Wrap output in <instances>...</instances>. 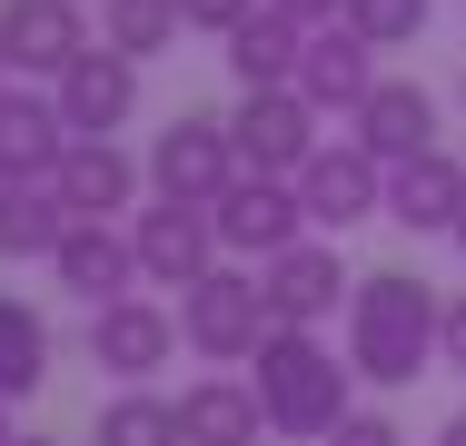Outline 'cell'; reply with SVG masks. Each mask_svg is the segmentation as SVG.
I'll return each mask as SVG.
<instances>
[{
  "label": "cell",
  "instance_id": "4",
  "mask_svg": "<svg viewBox=\"0 0 466 446\" xmlns=\"http://www.w3.org/2000/svg\"><path fill=\"white\" fill-rule=\"evenodd\" d=\"M298 208H308L318 238H348V228L387 218V159H368L358 139H318V159L298 169Z\"/></svg>",
  "mask_w": 466,
  "mask_h": 446
},
{
  "label": "cell",
  "instance_id": "1",
  "mask_svg": "<svg viewBox=\"0 0 466 446\" xmlns=\"http://www.w3.org/2000/svg\"><path fill=\"white\" fill-rule=\"evenodd\" d=\"M437 318H447V298L417 268H368L358 298H348V367H358V387H387V397L417 387L437 367Z\"/></svg>",
  "mask_w": 466,
  "mask_h": 446
},
{
  "label": "cell",
  "instance_id": "33",
  "mask_svg": "<svg viewBox=\"0 0 466 446\" xmlns=\"http://www.w3.org/2000/svg\"><path fill=\"white\" fill-rule=\"evenodd\" d=\"M20 446H60V437H20Z\"/></svg>",
  "mask_w": 466,
  "mask_h": 446
},
{
  "label": "cell",
  "instance_id": "16",
  "mask_svg": "<svg viewBox=\"0 0 466 446\" xmlns=\"http://www.w3.org/2000/svg\"><path fill=\"white\" fill-rule=\"evenodd\" d=\"M50 188H60V208H70V218H109V228H119V208H139L149 169H139L119 139H70V159L50 169Z\"/></svg>",
  "mask_w": 466,
  "mask_h": 446
},
{
  "label": "cell",
  "instance_id": "15",
  "mask_svg": "<svg viewBox=\"0 0 466 446\" xmlns=\"http://www.w3.org/2000/svg\"><path fill=\"white\" fill-rule=\"evenodd\" d=\"M50 278H60L80 308H109V298H139V248H129V228H109V218H70L60 248H50Z\"/></svg>",
  "mask_w": 466,
  "mask_h": 446
},
{
  "label": "cell",
  "instance_id": "24",
  "mask_svg": "<svg viewBox=\"0 0 466 446\" xmlns=\"http://www.w3.org/2000/svg\"><path fill=\"white\" fill-rule=\"evenodd\" d=\"M99 446H179V397L119 387V397L99 407Z\"/></svg>",
  "mask_w": 466,
  "mask_h": 446
},
{
  "label": "cell",
  "instance_id": "32",
  "mask_svg": "<svg viewBox=\"0 0 466 446\" xmlns=\"http://www.w3.org/2000/svg\"><path fill=\"white\" fill-rule=\"evenodd\" d=\"M447 238H457V258H466V218H457V228H447Z\"/></svg>",
  "mask_w": 466,
  "mask_h": 446
},
{
  "label": "cell",
  "instance_id": "14",
  "mask_svg": "<svg viewBox=\"0 0 466 446\" xmlns=\"http://www.w3.org/2000/svg\"><path fill=\"white\" fill-rule=\"evenodd\" d=\"M70 159V119L50 89H0V188H50V169Z\"/></svg>",
  "mask_w": 466,
  "mask_h": 446
},
{
  "label": "cell",
  "instance_id": "19",
  "mask_svg": "<svg viewBox=\"0 0 466 446\" xmlns=\"http://www.w3.org/2000/svg\"><path fill=\"white\" fill-rule=\"evenodd\" d=\"M268 417H258V387L248 377H188L179 387V446H258Z\"/></svg>",
  "mask_w": 466,
  "mask_h": 446
},
{
  "label": "cell",
  "instance_id": "27",
  "mask_svg": "<svg viewBox=\"0 0 466 446\" xmlns=\"http://www.w3.org/2000/svg\"><path fill=\"white\" fill-rule=\"evenodd\" d=\"M248 10H258V0H179V20H188V30H208V40H228Z\"/></svg>",
  "mask_w": 466,
  "mask_h": 446
},
{
  "label": "cell",
  "instance_id": "3",
  "mask_svg": "<svg viewBox=\"0 0 466 446\" xmlns=\"http://www.w3.org/2000/svg\"><path fill=\"white\" fill-rule=\"evenodd\" d=\"M268 328H279V318H268L258 268H228V258H218L198 288H179V348L208 357V367H248Z\"/></svg>",
  "mask_w": 466,
  "mask_h": 446
},
{
  "label": "cell",
  "instance_id": "20",
  "mask_svg": "<svg viewBox=\"0 0 466 446\" xmlns=\"http://www.w3.org/2000/svg\"><path fill=\"white\" fill-rule=\"evenodd\" d=\"M298 60H308V30L279 10H248L228 30V80L238 89H298Z\"/></svg>",
  "mask_w": 466,
  "mask_h": 446
},
{
  "label": "cell",
  "instance_id": "23",
  "mask_svg": "<svg viewBox=\"0 0 466 446\" xmlns=\"http://www.w3.org/2000/svg\"><path fill=\"white\" fill-rule=\"evenodd\" d=\"M70 228L60 188H0V258H50Z\"/></svg>",
  "mask_w": 466,
  "mask_h": 446
},
{
  "label": "cell",
  "instance_id": "34",
  "mask_svg": "<svg viewBox=\"0 0 466 446\" xmlns=\"http://www.w3.org/2000/svg\"><path fill=\"white\" fill-rule=\"evenodd\" d=\"M0 89H10V60H0Z\"/></svg>",
  "mask_w": 466,
  "mask_h": 446
},
{
  "label": "cell",
  "instance_id": "10",
  "mask_svg": "<svg viewBox=\"0 0 466 446\" xmlns=\"http://www.w3.org/2000/svg\"><path fill=\"white\" fill-rule=\"evenodd\" d=\"M208 218H218V248L228 258H279L308 238V208H298V178H228L218 198H208Z\"/></svg>",
  "mask_w": 466,
  "mask_h": 446
},
{
  "label": "cell",
  "instance_id": "13",
  "mask_svg": "<svg viewBox=\"0 0 466 446\" xmlns=\"http://www.w3.org/2000/svg\"><path fill=\"white\" fill-rule=\"evenodd\" d=\"M457 218H466V159L447 149V139L387 169V228H407V238H447Z\"/></svg>",
  "mask_w": 466,
  "mask_h": 446
},
{
  "label": "cell",
  "instance_id": "29",
  "mask_svg": "<svg viewBox=\"0 0 466 446\" xmlns=\"http://www.w3.org/2000/svg\"><path fill=\"white\" fill-rule=\"evenodd\" d=\"M437 357L466 367V298H447V318H437Z\"/></svg>",
  "mask_w": 466,
  "mask_h": 446
},
{
  "label": "cell",
  "instance_id": "6",
  "mask_svg": "<svg viewBox=\"0 0 466 446\" xmlns=\"http://www.w3.org/2000/svg\"><path fill=\"white\" fill-rule=\"evenodd\" d=\"M258 288H268V318L279 328H328V318H348V298H358V278L338 258V238H298L279 258H258Z\"/></svg>",
  "mask_w": 466,
  "mask_h": 446
},
{
  "label": "cell",
  "instance_id": "21",
  "mask_svg": "<svg viewBox=\"0 0 466 446\" xmlns=\"http://www.w3.org/2000/svg\"><path fill=\"white\" fill-rule=\"evenodd\" d=\"M40 387H50V318L0 288V397H40Z\"/></svg>",
  "mask_w": 466,
  "mask_h": 446
},
{
  "label": "cell",
  "instance_id": "2",
  "mask_svg": "<svg viewBox=\"0 0 466 446\" xmlns=\"http://www.w3.org/2000/svg\"><path fill=\"white\" fill-rule=\"evenodd\" d=\"M248 367H258V377H248V387H258V417H268V437H288V446H328L338 417L358 407V367L328 348L318 328H268Z\"/></svg>",
  "mask_w": 466,
  "mask_h": 446
},
{
  "label": "cell",
  "instance_id": "22",
  "mask_svg": "<svg viewBox=\"0 0 466 446\" xmlns=\"http://www.w3.org/2000/svg\"><path fill=\"white\" fill-rule=\"evenodd\" d=\"M179 0H99V40H109V50H119V60H139V70H149V60H159V50H179Z\"/></svg>",
  "mask_w": 466,
  "mask_h": 446
},
{
  "label": "cell",
  "instance_id": "7",
  "mask_svg": "<svg viewBox=\"0 0 466 446\" xmlns=\"http://www.w3.org/2000/svg\"><path fill=\"white\" fill-rule=\"evenodd\" d=\"M149 198H188V208H208L228 178H238V149H228V119H208V109H179L159 139H149Z\"/></svg>",
  "mask_w": 466,
  "mask_h": 446
},
{
  "label": "cell",
  "instance_id": "5",
  "mask_svg": "<svg viewBox=\"0 0 466 446\" xmlns=\"http://www.w3.org/2000/svg\"><path fill=\"white\" fill-rule=\"evenodd\" d=\"M228 149H238V169L248 178H298L318 159V109L298 99V89H238V109H228Z\"/></svg>",
  "mask_w": 466,
  "mask_h": 446
},
{
  "label": "cell",
  "instance_id": "26",
  "mask_svg": "<svg viewBox=\"0 0 466 446\" xmlns=\"http://www.w3.org/2000/svg\"><path fill=\"white\" fill-rule=\"evenodd\" d=\"M328 446H407V427H397L387 407H348V417H338V437H328Z\"/></svg>",
  "mask_w": 466,
  "mask_h": 446
},
{
  "label": "cell",
  "instance_id": "30",
  "mask_svg": "<svg viewBox=\"0 0 466 446\" xmlns=\"http://www.w3.org/2000/svg\"><path fill=\"white\" fill-rule=\"evenodd\" d=\"M427 446H466V417H447V427H437V437H427Z\"/></svg>",
  "mask_w": 466,
  "mask_h": 446
},
{
  "label": "cell",
  "instance_id": "12",
  "mask_svg": "<svg viewBox=\"0 0 466 446\" xmlns=\"http://www.w3.org/2000/svg\"><path fill=\"white\" fill-rule=\"evenodd\" d=\"M90 50V10L80 0H0V60L10 80H60Z\"/></svg>",
  "mask_w": 466,
  "mask_h": 446
},
{
  "label": "cell",
  "instance_id": "31",
  "mask_svg": "<svg viewBox=\"0 0 466 446\" xmlns=\"http://www.w3.org/2000/svg\"><path fill=\"white\" fill-rule=\"evenodd\" d=\"M0 446H20V427H10V397H0Z\"/></svg>",
  "mask_w": 466,
  "mask_h": 446
},
{
  "label": "cell",
  "instance_id": "35",
  "mask_svg": "<svg viewBox=\"0 0 466 446\" xmlns=\"http://www.w3.org/2000/svg\"><path fill=\"white\" fill-rule=\"evenodd\" d=\"M457 99H466V70H457Z\"/></svg>",
  "mask_w": 466,
  "mask_h": 446
},
{
  "label": "cell",
  "instance_id": "11",
  "mask_svg": "<svg viewBox=\"0 0 466 446\" xmlns=\"http://www.w3.org/2000/svg\"><path fill=\"white\" fill-rule=\"evenodd\" d=\"M50 99H60L70 139H119V129L139 119V60H119L109 40H90V50L50 80Z\"/></svg>",
  "mask_w": 466,
  "mask_h": 446
},
{
  "label": "cell",
  "instance_id": "17",
  "mask_svg": "<svg viewBox=\"0 0 466 446\" xmlns=\"http://www.w3.org/2000/svg\"><path fill=\"white\" fill-rule=\"evenodd\" d=\"M377 80H387V70H377V50L358 40V30H348V20L308 30V60H298V99H308L318 119H328V109H338V119H358V99H368Z\"/></svg>",
  "mask_w": 466,
  "mask_h": 446
},
{
  "label": "cell",
  "instance_id": "25",
  "mask_svg": "<svg viewBox=\"0 0 466 446\" xmlns=\"http://www.w3.org/2000/svg\"><path fill=\"white\" fill-rule=\"evenodd\" d=\"M427 10H437V0H348L338 20H348L368 50H407V40L427 30Z\"/></svg>",
  "mask_w": 466,
  "mask_h": 446
},
{
  "label": "cell",
  "instance_id": "28",
  "mask_svg": "<svg viewBox=\"0 0 466 446\" xmlns=\"http://www.w3.org/2000/svg\"><path fill=\"white\" fill-rule=\"evenodd\" d=\"M258 10H279V20H298V30H328L348 0H258Z\"/></svg>",
  "mask_w": 466,
  "mask_h": 446
},
{
  "label": "cell",
  "instance_id": "8",
  "mask_svg": "<svg viewBox=\"0 0 466 446\" xmlns=\"http://www.w3.org/2000/svg\"><path fill=\"white\" fill-rule=\"evenodd\" d=\"M169 357H179V308H159L149 288H139V298H109V308H90V367H99V377L149 387Z\"/></svg>",
  "mask_w": 466,
  "mask_h": 446
},
{
  "label": "cell",
  "instance_id": "18",
  "mask_svg": "<svg viewBox=\"0 0 466 446\" xmlns=\"http://www.w3.org/2000/svg\"><path fill=\"white\" fill-rule=\"evenodd\" d=\"M348 139L368 149V159H417V149H437V99H427V80H377L368 99H358V119H348Z\"/></svg>",
  "mask_w": 466,
  "mask_h": 446
},
{
  "label": "cell",
  "instance_id": "9",
  "mask_svg": "<svg viewBox=\"0 0 466 446\" xmlns=\"http://www.w3.org/2000/svg\"><path fill=\"white\" fill-rule=\"evenodd\" d=\"M129 248H139V288H198L208 268L228 258V248H218V218L188 208V198H149V208L129 218Z\"/></svg>",
  "mask_w": 466,
  "mask_h": 446
}]
</instances>
